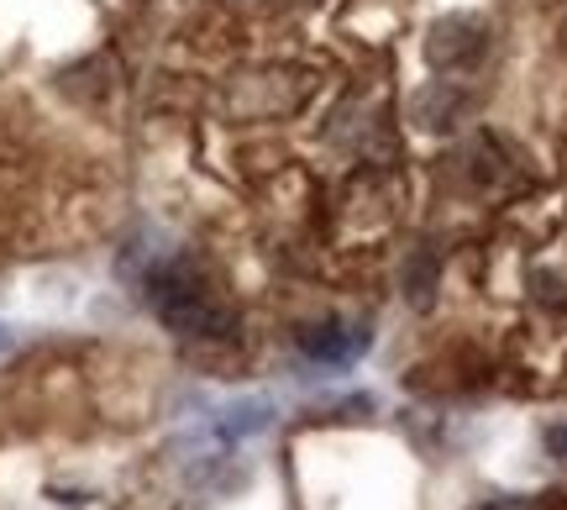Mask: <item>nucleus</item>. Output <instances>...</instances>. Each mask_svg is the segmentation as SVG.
Returning <instances> with one entry per match:
<instances>
[{
    "instance_id": "f257e3e1",
    "label": "nucleus",
    "mask_w": 567,
    "mask_h": 510,
    "mask_svg": "<svg viewBox=\"0 0 567 510\" xmlns=\"http://www.w3.org/2000/svg\"><path fill=\"white\" fill-rule=\"evenodd\" d=\"M142 300L153 306L163 327L174 332V337H205V343H221L237 332V310L221 300V289L210 285V274H205L195 258H163L142 274Z\"/></svg>"
},
{
    "instance_id": "f03ea898",
    "label": "nucleus",
    "mask_w": 567,
    "mask_h": 510,
    "mask_svg": "<svg viewBox=\"0 0 567 510\" xmlns=\"http://www.w3.org/2000/svg\"><path fill=\"white\" fill-rule=\"evenodd\" d=\"M484 53H488V27L478 17H467V11L442 17L431 27V38H425V59H431L436 74H463V69H473Z\"/></svg>"
},
{
    "instance_id": "7ed1b4c3",
    "label": "nucleus",
    "mask_w": 567,
    "mask_h": 510,
    "mask_svg": "<svg viewBox=\"0 0 567 510\" xmlns=\"http://www.w3.org/2000/svg\"><path fill=\"white\" fill-rule=\"evenodd\" d=\"M368 343H373V337H368V327H358V322H310V327H300V353L310 364L347 368L363 358Z\"/></svg>"
},
{
    "instance_id": "20e7f679",
    "label": "nucleus",
    "mask_w": 567,
    "mask_h": 510,
    "mask_svg": "<svg viewBox=\"0 0 567 510\" xmlns=\"http://www.w3.org/2000/svg\"><path fill=\"white\" fill-rule=\"evenodd\" d=\"M467 90L457 80H431L425 90H415V101H410V122L421 126V132H452V126L467 116Z\"/></svg>"
},
{
    "instance_id": "39448f33",
    "label": "nucleus",
    "mask_w": 567,
    "mask_h": 510,
    "mask_svg": "<svg viewBox=\"0 0 567 510\" xmlns=\"http://www.w3.org/2000/svg\"><path fill=\"white\" fill-rule=\"evenodd\" d=\"M467 174H473V184H478V190H505L509 180H515V164H509V153H505V143H499V137H473V143H467Z\"/></svg>"
},
{
    "instance_id": "423d86ee",
    "label": "nucleus",
    "mask_w": 567,
    "mask_h": 510,
    "mask_svg": "<svg viewBox=\"0 0 567 510\" xmlns=\"http://www.w3.org/2000/svg\"><path fill=\"white\" fill-rule=\"evenodd\" d=\"M431 279H436V268H431V253H425L421 268H415V279H410V285H415V306H431Z\"/></svg>"
},
{
    "instance_id": "0eeeda50",
    "label": "nucleus",
    "mask_w": 567,
    "mask_h": 510,
    "mask_svg": "<svg viewBox=\"0 0 567 510\" xmlns=\"http://www.w3.org/2000/svg\"><path fill=\"white\" fill-rule=\"evenodd\" d=\"M547 452L557 458V463H567V421H557V427H547Z\"/></svg>"
},
{
    "instance_id": "6e6552de",
    "label": "nucleus",
    "mask_w": 567,
    "mask_h": 510,
    "mask_svg": "<svg viewBox=\"0 0 567 510\" xmlns=\"http://www.w3.org/2000/svg\"><path fill=\"white\" fill-rule=\"evenodd\" d=\"M6 347H11V332H6V327H0V353H6Z\"/></svg>"
}]
</instances>
